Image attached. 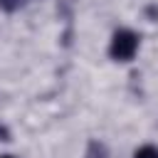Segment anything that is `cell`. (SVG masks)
Segmentation results:
<instances>
[{"label":"cell","instance_id":"1","mask_svg":"<svg viewBox=\"0 0 158 158\" xmlns=\"http://www.w3.org/2000/svg\"><path fill=\"white\" fill-rule=\"evenodd\" d=\"M138 52V35L133 30H116L114 37H111V44H109V54L116 59V62H131Z\"/></svg>","mask_w":158,"mask_h":158},{"label":"cell","instance_id":"2","mask_svg":"<svg viewBox=\"0 0 158 158\" xmlns=\"http://www.w3.org/2000/svg\"><path fill=\"white\" fill-rule=\"evenodd\" d=\"M133 158H158V146L146 143V146H141V148L133 151Z\"/></svg>","mask_w":158,"mask_h":158},{"label":"cell","instance_id":"3","mask_svg":"<svg viewBox=\"0 0 158 158\" xmlns=\"http://www.w3.org/2000/svg\"><path fill=\"white\" fill-rule=\"evenodd\" d=\"M0 7L2 10H15V7H20V0H0Z\"/></svg>","mask_w":158,"mask_h":158},{"label":"cell","instance_id":"4","mask_svg":"<svg viewBox=\"0 0 158 158\" xmlns=\"http://www.w3.org/2000/svg\"><path fill=\"white\" fill-rule=\"evenodd\" d=\"M0 158H17V156H10V153H5V156H0Z\"/></svg>","mask_w":158,"mask_h":158}]
</instances>
